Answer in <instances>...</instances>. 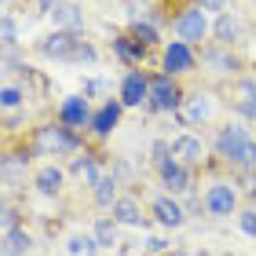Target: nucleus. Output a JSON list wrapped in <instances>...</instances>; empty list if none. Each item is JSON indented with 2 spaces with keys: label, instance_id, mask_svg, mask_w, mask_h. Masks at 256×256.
I'll use <instances>...</instances> for the list:
<instances>
[{
  "label": "nucleus",
  "instance_id": "1",
  "mask_svg": "<svg viewBox=\"0 0 256 256\" xmlns=\"http://www.w3.org/2000/svg\"><path fill=\"white\" fill-rule=\"evenodd\" d=\"M216 143H220V154H224L227 161H234V165H242V168L256 165V139L246 132V128H238V124L224 128Z\"/></svg>",
  "mask_w": 256,
  "mask_h": 256
},
{
  "label": "nucleus",
  "instance_id": "2",
  "mask_svg": "<svg viewBox=\"0 0 256 256\" xmlns=\"http://www.w3.org/2000/svg\"><path fill=\"white\" fill-rule=\"evenodd\" d=\"M37 150L40 154H74L77 150V139L66 132V128H55V124H48V128H37Z\"/></svg>",
  "mask_w": 256,
  "mask_h": 256
},
{
  "label": "nucleus",
  "instance_id": "3",
  "mask_svg": "<svg viewBox=\"0 0 256 256\" xmlns=\"http://www.w3.org/2000/svg\"><path fill=\"white\" fill-rule=\"evenodd\" d=\"M77 48H80V40H77L70 30L52 33V37L40 44V52L48 55V59H62V62H77Z\"/></svg>",
  "mask_w": 256,
  "mask_h": 256
},
{
  "label": "nucleus",
  "instance_id": "4",
  "mask_svg": "<svg viewBox=\"0 0 256 256\" xmlns=\"http://www.w3.org/2000/svg\"><path fill=\"white\" fill-rule=\"evenodd\" d=\"M176 33H180V40H205V33H208V22H205V11L202 8H187L183 15L176 18Z\"/></svg>",
  "mask_w": 256,
  "mask_h": 256
},
{
  "label": "nucleus",
  "instance_id": "5",
  "mask_svg": "<svg viewBox=\"0 0 256 256\" xmlns=\"http://www.w3.org/2000/svg\"><path fill=\"white\" fill-rule=\"evenodd\" d=\"M59 118H62V124H70V128H84V124H92L96 114L88 110V96H70V99H62Z\"/></svg>",
  "mask_w": 256,
  "mask_h": 256
},
{
  "label": "nucleus",
  "instance_id": "6",
  "mask_svg": "<svg viewBox=\"0 0 256 256\" xmlns=\"http://www.w3.org/2000/svg\"><path fill=\"white\" fill-rule=\"evenodd\" d=\"M150 102H154V110H176L180 106V88H176V80L172 77H158V80H150Z\"/></svg>",
  "mask_w": 256,
  "mask_h": 256
},
{
  "label": "nucleus",
  "instance_id": "7",
  "mask_svg": "<svg viewBox=\"0 0 256 256\" xmlns=\"http://www.w3.org/2000/svg\"><path fill=\"white\" fill-rule=\"evenodd\" d=\"M234 202H238V194L230 190L227 183H212L208 194H205V208L212 216H230V212H234Z\"/></svg>",
  "mask_w": 256,
  "mask_h": 256
},
{
  "label": "nucleus",
  "instance_id": "8",
  "mask_svg": "<svg viewBox=\"0 0 256 256\" xmlns=\"http://www.w3.org/2000/svg\"><path fill=\"white\" fill-rule=\"evenodd\" d=\"M146 99H150V80L143 74H128L121 80V102L124 106H143Z\"/></svg>",
  "mask_w": 256,
  "mask_h": 256
},
{
  "label": "nucleus",
  "instance_id": "9",
  "mask_svg": "<svg viewBox=\"0 0 256 256\" xmlns=\"http://www.w3.org/2000/svg\"><path fill=\"white\" fill-rule=\"evenodd\" d=\"M0 176H4V187H26V176H30V161L22 154H8L0 161Z\"/></svg>",
  "mask_w": 256,
  "mask_h": 256
},
{
  "label": "nucleus",
  "instance_id": "10",
  "mask_svg": "<svg viewBox=\"0 0 256 256\" xmlns=\"http://www.w3.org/2000/svg\"><path fill=\"white\" fill-rule=\"evenodd\" d=\"M172 154H176L183 165H202L205 143H202L198 136H180V139H172Z\"/></svg>",
  "mask_w": 256,
  "mask_h": 256
},
{
  "label": "nucleus",
  "instance_id": "11",
  "mask_svg": "<svg viewBox=\"0 0 256 256\" xmlns=\"http://www.w3.org/2000/svg\"><path fill=\"white\" fill-rule=\"evenodd\" d=\"M165 66L172 70V74H187V70L194 66V52L187 40H172L165 48Z\"/></svg>",
  "mask_w": 256,
  "mask_h": 256
},
{
  "label": "nucleus",
  "instance_id": "12",
  "mask_svg": "<svg viewBox=\"0 0 256 256\" xmlns=\"http://www.w3.org/2000/svg\"><path fill=\"white\" fill-rule=\"evenodd\" d=\"M158 168H161V180H165L168 190H176V194L190 190V172H187L183 161H165V165H158Z\"/></svg>",
  "mask_w": 256,
  "mask_h": 256
},
{
  "label": "nucleus",
  "instance_id": "13",
  "mask_svg": "<svg viewBox=\"0 0 256 256\" xmlns=\"http://www.w3.org/2000/svg\"><path fill=\"white\" fill-rule=\"evenodd\" d=\"M52 18H55V26H62V30H70V33L84 26V15H80V8L70 4V0H59V4L52 8Z\"/></svg>",
  "mask_w": 256,
  "mask_h": 256
},
{
  "label": "nucleus",
  "instance_id": "14",
  "mask_svg": "<svg viewBox=\"0 0 256 256\" xmlns=\"http://www.w3.org/2000/svg\"><path fill=\"white\" fill-rule=\"evenodd\" d=\"M118 121H121V102H106V106L92 118V132L96 136H110L114 128H118Z\"/></svg>",
  "mask_w": 256,
  "mask_h": 256
},
{
  "label": "nucleus",
  "instance_id": "15",
  "mask_svg": "<svg viewBox=\"0 0 256 256\" xmlns=\"http://www.w3.org/2000/svg\"><path fill=\"white\" fill-rule=\"evenodd\" d=\"M110 208H114V220H118V224H128V227L143 224V212H139V202H136V198H118Z\"/></svg>",
  "mask_w": 256,
  "mask_h": 256
},
{
  "label": "nucleus",
  "instance_id": "16",
  "mask_svg": "<svg viewBox=\"0 0 256 256\" xmlns=\"http://www.w3.org/2000/svg\"><path fill=\"white\" fill-rule=\"evenodd\" d=\"M37 190L44 194V198H52V194H59L62 190V168H55V165H44L40 172H37Z\"/></svg>",
  "mask_w": 256,
  "mask_h": 256
},
{
  "label": "nucleus",
  "instance_id": "17",
  "mask_svg": "<svg viewBox=\"0 0 256 256\" xmlns=\"http://www.w3.org/2000/svg\"><path fill=\"white\" fill-rule=\"evenodd\" d=\"M154 216H158V224H165V227H180L183 224V208L172 202V198H158L154 202Z\"/></svg>",
  "mask_w": 256,
  "mask_h": 256
},
{
  "label": "nucleus",
  "instance_id": "18",
  "mask_svg": "<svg viewBox=\"0 0 256 256\" xmlns=\"http://www.w3.org/2000/svg\"><path fill=\"white\" fill-rule=\"evenodd\" d=\"M33 249V238L26 234V230H4V256H26Z\"/></svg>",
  "mask_w": 256,
  "mask_h": 256
},
{
  "label": "nucleus",
  "instance_id": "19",
  "mask_svg": "<svg viewBox=\"0 0 256 256\" xmlns=\"http://www.w3.org/2000/svg\"><path fill=\"white\" fill-rule=\"evenodd\" d=\"M180 118H183V124H194V121L212 118V99H208V96H194V99L187 102V110L180 114Z\"/></svg>",
  "mask_w": 256,
  "mask_h": 256
},
{
  "label": "nucleus",
  "instance_id": "20",
  "mask_svg": "<svg viewBox=\"0 0 256 256\" xmlns=\"http://www.w3.org/2000/svg\"><path fill=\"white\" fill-rule=\"evenodd\" d=\"M99 249H102V246L96 242V234H74V238L66 242V252H70V256H96Z\"/></svg>",
  "mask_w": 256,
  "mask_h": 256
},
{
  "label": "nucleus",
  "instance_id": "21",
  "mask_svg": "<svg viewBox=\"0 0 256 256\" xmlns=\"http://www.w3.org/2000/svg\"><path fill=\"white\" fill-rule=\"evenodd\" d=\"M238 114H246V118H256V84L252 80H242L238 84Z\"/></svg>",
  "mask_w": 256,
  "mask_h": 256
},
{
  "label": "nucleus",
  "instance_id": "22",
  "mask_svg": "<svg viewBox=\"0 0 256 256\" xmlns=\"http://www.w3.org/2000/svg\"><path fill=\"white\" fill-rule=\"evenodd\" d=\"M92 234H96V242L102 249H114V246H118V220H99Z\"/></svg>",
  "mask_w": 256,
  "mask_h": 256
},
{
  "label": "nucleus",
  "instance_id": "23",
  "mask_svg": "<svg viewBox=\"0 0 256 256\" xmlns=\"http://www.w3.org/2000/svg\"><path fill=\"white\" fill-rule=\"evenodd\" d=\"M114 48H118V55H121L124 62H136L139 55H143V40L132 44V37H121V40H114Z\"/></svg>",
  "mask_w": 256,
  "mask_h": 256
},
{
  "label": "nucleus",
  "instance_id": "24",
  "mask_svg": "<svg viewBox=\"0 0 256 256\" xmlns=\"http://www.w3.org/2000/svg\"><path fill=\"white\" fill-rule=\"evenodd\" d=\"M114 190H118V180H114V176H102V180L96 183V202H99V205H114V202H118Z\"/></svg>",
  "mask_w": 256,
  "mask_h": 256
},
{
  "label": "nucleus",
  "instance_id": "25",
  "mask_svg": "<svg viewBox=\"0 0 256 256\" xmlns=\"http://www.w3.org/2000/svg\"><path fill=\"white\" fill-rule=\"evenodd\" d=\"M205 62L216 70V74H234V59H230L227 52H208L205 55Z\"/></svg>",
  "mask_w": 256,
  "mask_h": 256
},
{
  "label": "nucleus",
  "instance_id": "26",
  "mask_svg": "<svg viewBox=\"0 0 256 256\" xmlns=\"http://www.w3.org/2000/svg\"><path fill=\"white\" fill-rule=\"evenodd\" d=\"M74 172H77L80 180H88L92 187H96V183L102 180V176H99V165H96V161H92V158H84V161H74Z\"/></svg>",
  "mask_w": 256,
  "mask_h": 256
},
{
  "label": "nucleus",
  "instance_id": "27",
  "mask_svg": "<svg viewBox=\"0 0 256 256\" xmlns=\"http://www.w3.org/2000/svg\"><path fill=\"white\" fill-rule=\"evenodd\" d=\"M216 37L224 40V44H230V40L238 37V22L230 18V15H220V18H216Z\"/></svg>",
  "mask_w": 256,
  "mask_h": 256
},
{
  "label": "nucleus",
  "instance_id": "28",
  "mask_svg": "<svg viewBox=\"0 0 256 256\" xmlns=\"http://www.w3.org/2000/svg\"><path fill=\"white\" fill-rule=\"evenodd\" d=\"M0 37H4V48L8 52L18 44V26H15V18H11V15H4V22H0Z\"/></svg>",
  "mask_w": 256,
  "mask_h": 256
},
{
  "label": "nucleus",
  "instance_id": "29",
  "mask_svg": "<svg viewBox=\"0 0 256 256\" xmlns=\"http://www.w3.org/2000/svg\"><path fill=\"white\" fill-rule=\"evenodd\" d=\"M22 99H26V92H22V88H15V84H8V88H4V96H0L4 110H15V106H22Z\"/></svg>",
  "mask_w": 256,
  "mask_h": 256
},
{
  "label": "nucleus",
  "instance_id": "30",
  "mask_svg": "<svg viewBox=\"0 0 256 256\" xmlns=\"http://www.w3.org/2000/svg\"><path fill=\"white\" fill-rule=\"evenodd\" d=\"M136 37L143 44H154L158 40V26H154V22H136Z\"/></svg>",
  "mask_w": 256,
  "mask_h": 256
},
{
  "label": "nucleus",
  "instance_id": "31",
  "mask_svg": "<svg viewBox=\"0 0 256 256\" xmlns=\"http://www.w3.org/2000/svg\"><path fill=\"white\" fill-rule=\"evenodd\" d=\"M176 154H172V143H165V139H158L154 143V165H165V161H172Z\"/></svg>",
  "mask_w": 256,
  "mask_h": 256
},
{
  "label": "nucleus",
  "instance_id": "32",
  "mask_svg": "<svg viewBox=\"0 0 256 256\" xmlns=\"http://www.w3.org/2000/svg\"><path fill=\"white\" fill-rule=\"evenodd\" d=\"M238 220H242V230H246L249 238H256V212H242Z\"/></svg>",
  "mask_w": 256,
  "mask_h": 256
},
{
  "label": "nucleus",
  "instance_id": "33",
  "mask_svg": "<svg viewBox=\"0 0 256 256\" xmlns=\"http://www.w3.org/2000/svg\"><path fill=\"white\" fill-rule=\"evenodd\" d=\"M77 62H96V48L80 40V48H77Z\"/></svg>",
  "mask_w": 256,
  "mask_h": 256
},
{
  "label": "nucleus",
  "instance_id": "34",
  "mask_svg": "<svg viewBox=\"0 0 256 256\" xmlns=\"http://www.w3.org/2000/svg\"><path fill=\"white\" fill-rule=\"evenodd\" d=\"M0 220H4V230H15V224H18V212H15L11 205H4V216H0Z\"/></svg>",
  "mask_w": 256,
  "mask_h": 256
},
{
  "label": "nucleus",
  "instance_id": "35",
  "mask_svg": "<svg viewBox=\"0 0 256 256\" xmlns=\"http://www.w3.org/2000/svg\"><path fill=\"white\" fill-rule=\"evenodd\" d=\"M198 8H202V11H224L227 0H198Z\"/></svg>",
  "mask_w": 256,
  "mask_h": 256
},
{
  "label": "nucleus",
  "instance_id": "36",
  "mask_svg": "<svg viewBox=\"0 0 256 256\" xmlns=\"http://www.w3.org/2000/svg\"><path fill=\"white\" fill-rule=\"evenodd\" d=\"M110 84L106 80H92V84H84V96H99V92H106Z\"/></svg>",
  "mask_w": 256,
  "mask_h": 256
},
{
  "label": "nucleus",
  "instance_id": "37",
  "mask_svg": "<svg viewBox=\"0 0 256 256\" xmlns=\"http://www.w3.org/2000/svg\"><path fill=\"white\" fill-rule=\"evenodd\" d=\"M146 249H150V252H165V249H168V242H165V238H150V242H146Z\"/></svg>",
  "mask_w": 256,
  "mask_h": 256
},
{
  "label": "nucleus",
  "instance_id": "38",
  "mask_svg": "<svg viewBox=\"0 0 256 256\" xmlns=\"http://www.w3.org/2000/svg\"><path fill=\"white\" fill-rule=\"evenodd\" d=\"M194 256H208V252H194Z\"/></svg>",
  "mask_w": 256,
  "mask_h": 256
}]
</instances>
